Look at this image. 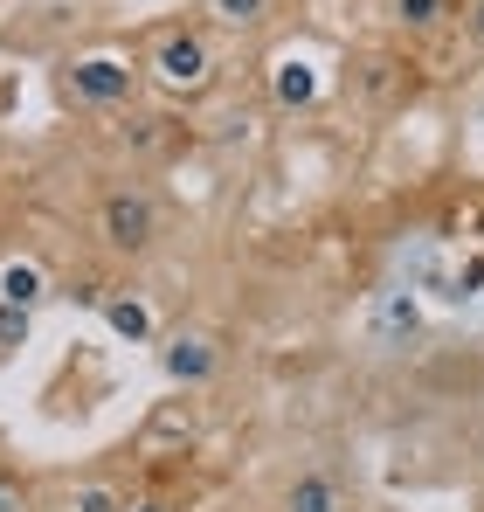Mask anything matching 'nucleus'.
<instances>
[{"mask_svg":"<svg viewBox=\"0 0 484 512\" xmlns=\"http://www.w3.org/2000/svg\"><path fill=\"white\" fill-rule=\"evenodd\" d=\"M97 236L118 256H146L160 243V201L146 187H111L104 208H97Z\"/></svg>","mask_w":484,"mask_h":512,"instance_id":"f257e3e1","label":"nucleus"},{"mask_svg":"<svg viewBox=\"0 0 484 512\" xmlns=\"http://www.w3.org/2000/svg\"><path fill=\"white\" fill-rule=\"evenodd\" d=\"M153 77L173 84V90H201V84H208V42L187 35V28H173L160 49H153Z\"/></svg>","mask_w":484,"mask_h":512,"instance_id":"f03ea898","label":"nucleus"},{"mask_svg":"<svg viewBox=\"0 0 484 512\" xmlns=\"http://www.w3.org/2000/svg\"><path fill=\"white\" fill-rule=\"evenodd\" d=\"M160 367H166V381L208 388V381L222 374V346L208 340V333H173V340L160 346Z\"/></svg>","mask_w":484,"mask_h":512,"instance_id":"7ed1b4c3","label":"nucleus"},{"mask_svg":"<svg viewBox=\"0 0 484 512\" xmlns=\"http://www.w3.org/2000/svg\"><path fill=\"white\" fill-rule=\"evenodd\" d=\"M70 90H77L83 104H118V97H132V63H118V56H83L77 70H70Z\"/></svg>","mask_w":484,"mask_h":512,"instance_id":"20e7f679","label":"nucleus"},{"mask_svg":"<svg viewBox=\"0 0 484 512\" xmlns=\"http://www.w3.org/2000/svg\"><path fill=\"white\" fill-rule=\"evenodd\" d=\"M49 298V277L35 270V263H0V305H14V312H35Z\"/></svg>","mask_w":484,"mask_h":512,"instance_id":"39448f33","label":"nucleus"},{"mask_svg":"<svg viewBox=\"0 0 484 512\" xmlns=\"http://www.w3.org/2000/svg\"><path fill=\"white\" fill-rule=\"evenodd\" d=\"M284 512H339V485L325 471H298L284 485Z\"/></svg>","mask_w":484,"mask_h":512,"instance_id":"423d86ee","label":"nucleus"},{"mask_svg":"<svg viewBox=\"0 0 484 512\" xmlns=\"http://www.w3.org/2000/svg\"><path fill=\"white\" fill-rule=\"evenodd\" d=\"M104 319L125 333V340H153V312L139 298H104Z\"/></svg>","mask_w":484,"mask_h":512,"instance_id":"0eeeda50","label":"nucleus"},{"mask_svg":"<svg viewBox=\"0 0 484 512\" xmlns=\"http://www.w3.org/2000/svg\"><path fill=\"white\" fill-rule=\"evenodd\" d=\"M443 14H450V0H395V21H402L408 35H429V28H443Z\"/></svg>","mask_w":484,"mask_h":512,"instance_id":"6e6552de","label":"nucleus"},{"mask_svg":"<svg viewBox=\"0 0 484 512\" xmlns=\"http://www.w3.org/2000/svg\"><path fill=\"white\" fill-rule=\"evenodd\" d=\"M70 512H132L111 485H77V499H70Z\"/></svg>","mask_w":484,"mask_h":512,"instance_id":"1a4fd4ad","label":"nucleus"},{"mask_svg":"<svg viewBox=\"0 0 484 512\" xmlns=\"http://www.w3.org/2000/svg\"><path fill=\"white\" fill-rule=\"evenodd\" d=\"M422 319H415V298H388V312H381V333L388 340H402V333H415Z\"/></svg>","mask_w":484,"mask_h":512,"instance_id":"9d476101","label":"nucleus"},{"mask_svg":"<svg viewBox=\"0 0 484 512\" xmlns=\"http://www.w3.org/2000/svg\"><path fill=\"white\" fill-rule=\"evenodd\" d=\"M222 21H236V28H249V21H263L270 14V0H208Z\"/></svg>","mask_w":484,"mask_h":512,"instance_id":"9b49d317","label":"nucleus"},{"mask_svg":"<svg viewBox=\"0 0 484 512\" xmlns=\"http://www.w3.org/2000/svg\"><path fill=\"white\" fill-rule=\"evenodd\" d=\"M21 340H28V312H14V305H0V353H14Z\"/></svg>","mask_w":484,"mask_h":512,"instance_id":"f8f14e48","label":"nucleus"},{"mask_svg":"<svg viewBox=\"0 0 484 512\" xmlns=\"http://www.w3.org/2000/svg\"><path fill=\"white\" fill-rule=\"evenodd\" d=\"M284 104H305V97H312V77H305V70H298V63H291V70H284Z\"/></svg>","mask_w":484,"mask_h":512,"instance_id":"ddd939ff","label":"nucleus"},{"mask_svg":"<svg viewBox=\"0 0 484 512\" xmlns=\"http://www.w3.org/2000/svg\"><path fill=\"white\" fill-rule=\"evenodd\" d=\"M70 298H77V305H97V312H104V284H97V277H77V284H70Z\"/></svg>","mask_w":484,"mask_h":512,"instance_id":"4468645a","label":"nucleus"},{"mask_svg":"<svg viewBox=\"0 0 484 512\" xmlns=\"http://www.w3.org/2000/svg\"><path fill=\"white\" fill-rule=\"evenodd\" d=\"M464 35L484 49V0H471V7H464Z\"/></svg>","mask_w":484,"mask_h":512,"instance_id":"2eb2a0df","label":"nucleus"},{"mask_svg":"<svg viewBox=\"0 0 484 512\" xmlns=\"http://www.w3.org/2000/svg\"><path fill=\"white\" fill-rule=\"evenodd\" d=\"M0 512H14V499H7V492H0Z\"/></svg>","mask_w":484,"mask_h":512,"instance_id":"dca6fc26","label":"nucleus"},{"mask_svg":"<svg viewBox=\"0 0 484 512\" xmlns=\"http://www.w3.org/2000/svg\"><path fill=\"white\" fill-rule=\"evenodd\" d=\"M132 512H166V506H132Z\"/></svg>","mask_w":484,"mask_h":512,"instance_id":"f3484780","label":"nucleus"}]
</instances>
